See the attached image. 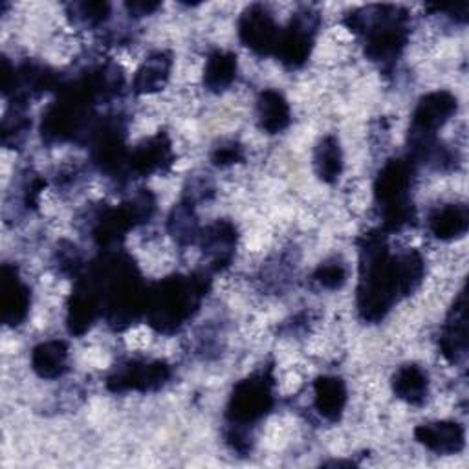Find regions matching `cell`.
Wrapping results in <instances>:
<instances>
[{
    "mask_svg": "<svg viewBox=\"0 0 469 469\" xmlns=\"http://www.w3.org/2000/svg\"><path fill=\"white\" fill-rule=\"evenodd\" d=\"M272 404L270 388L261 379H248L243 381L234 388L231 398V416L237 420H257L263 416Z\"/></svg>",
    "mask_w": 469,
    "mask_h": 469,
    "instance_id": "3",
    "label": "cell"
},
{
    "mask_svg": "<svg viewBox=\"0 0 469 469\" xmlns=\"http://www.w3.org/2000/svg\"><path fill=\"white\" fill-rule=\"evenodd\" d=\"M416 436L420 442H424L427 447L442 453H453L458 451L464 435L462 429L456 424H435V426H422L416 431Z\"/></svg>",
    "mask_w": 469,
    "mask_h": 469,
    "instance_id": "8",
    "label": "cell"
},
{
    "mask_svg": "<svg viewBox=\"0 0 469 469\" xmlns=\"http://www.w3.org/2000/svg\"><path fill=\"white\" fill-rule=\"evenodd\" d=\"M409 187V169L402 162H390L378 177L376 195L385 207L404 206Z\"/></svg>",
    "mask_w": 469,
    "mask_h": 469,
    "instance_id": "5",
    "label": "cell"
},
{
    "mask_svg": "<svg viewBox=\"0 0 469 469\" xmlns=\"http://www.w3.org/2000/svg\"><path fill=\"white\" fill-rule=\"evenodd\" d=\"M316 277L323 286L338 288L345 281V270L340 264H327L320 268Z\"/></svg>",
    "mask_w": 469,
    "mask_h": 469,
    "instance_id": "18",
    "label": "cell"
},
{
    "mask_svg": "<svg viewBox=\"0 0 469 469\" xmlns=\"http://www.w3.org/2000/svg\"><path fill=\"white\" fill-rule=\"evenodd\" d=\"M158 6H160L158 3H132V5H127V8L134 14H138V15H147V14L154 12Z\"/></svg>",
    "mask_w": 469,
    "mask_h": 469,
    "instance_id": "20",
    "label": "cell"
},
{
    "mask_svg": "<svg viewBox=\"0 0 469 469\" xmlns=\"http://www.w3.org/2000/svg\"><path fill=\"white\" fill-rule=\"evenodd\" d=\"M395 390L400 398L411 404H418L427 393V378L418 367H404L395 378Z\"/></svg>",
    "mask_w": 469,
    "mask_h": 469,
    "instance_id": "15",
    "label": "cell"
},
{
    "mask_svg": "<svg viewBox=\"0 0 469 469\" xmlns=\"http://www.w3.org/2000/svg\"><path fill=\"white\" fill-rule=\"evenodd\" d=\"M239 32L244 44L259 53L270 52L273 46H277L279 41L277 26L270 12L263 6H252L250 10H246L241 19Z\"/></svg>",
    "mask_w": 469,
    "mask_h": 469,
    "instance_id": "2",
    "label": "cell"
},
{
    "mask_svg": "<svg viewBox=\"0 0 469 469\" xmlns=\"http://www.w3.org/2000/svg\"><path fill=\"white\" fill-rule=\"evenodd\" d=\"M171 61L166 55H156L147 59V62L139 68L136 75V89L141 94H148L164 87L169 75Z\"/></svg>",
    "mask_w": 469,
    "mask_h": 469,
    "instance_id": "12",
    "label": "cell"
},
{
    "mask_svg": "<svg viewBox=\"0 0 469 469\" xmlns=\"http://www.w3.org/2000/svg\"><path fill=\"white\" fill-rule=\"evenodd\" d=\"M310 48H311V35L304 24H293L277 41V50L281 59L292 66L301 64L308 57Z\"/></svg>",
    "mask_w": 469,
    "mask_h": 469,
    "instance_id": "9",
    "label": "cell"
},
{
    "mask_svg": "<svg viewBox=\"0 0 469 469\" xmlns=\"http://www.w3.org/2000/svg\"><path fill=\"white\" fill-rule=\"evenodd\" d=\"M455 109L456 101L447 92H435L426 96L415 112L416 132H420L422 136L433 134V130H436L449 120Z\"/></svg>",
    "mask_w": 469,
    "mask_h": 469,
    "instance_id": "4",
    "label": "cell"
},
{
    "mask_svg": "<svg viewBox=\"0 0 469 469\" xmlns=\"http://www.w3.org/2000/svg\"><path fill=\"white\" fill-rule=\"evenodd\" d=\"M28 310V292L15 277V272L5 268L3 273V316L6 323L17 325Z\"/></svg>",
    "mask_w": 469,
    "mask_h": 469,
    "instance_id": "6",
    "label": "cell"
},
{
    "mask_svg": "<svg viewBox=\"0 0 469 469\" xmlns=\"http://www.w3.org/2000/svg\"><path fill=\"white\" fill-rule=\"evenodd\" d=\"M234 72H237V59H234V55L216 52L207 61L204 81L211 91H222L234 80Z\"/></svg>",
    "mask_w": 469,
    "mask_h": 469,
    "instance_id": "13",
    "label": "cell"
},
{
    "mask_svg": "<svg viewBox=\"0 0 469 469\" xmlns=\"http://www.w3.org/2000/svg\"><path fill=\"white\" fill-rule=\"evenodd\" d=\"M34 368L43 378H57L66 365V347L61 341L43 343L34 350Z\"/></svg>",
    "mask_w": 469,
    "mask_h": 469,
    "instance_id": "10",
    "label": "cell"
},
{
    "mask_svg": "<svg viewBox=\"0 0 469 469\" xmlns=\"http://www.w3.org/2000/svg\"><path fill=\"white\" fill-rule=\"evenodd\" d=\"M198 292L200 290L196 286H189L182 281L164 282L150 304V318L154 325L160 329L178 325L191 311Z\"/></svg>",
    "mask_w": 469,
    "mask_h": 469,
    "instance_id": "1",
    "label": "cell"
},
{
    "mask_svg": "<svg viewBox=\"0 0 469 469\" xmlns=\"http://www.w3.org/2000/svg\"><path fill=\"white\" fill-rule=\"evenodd\" d=\"M259 116H261L263 127L270 132L282 130L290 121V110H288L286 101L282 100L281 94L272 92V91H268L261 96Z\"/></svg>",
    "mask_w": 469,
    "mask_h": 469,
    "instance_id": "14",
    "label": "cell"
},
{
    "mask_svg": "<svg viewBox=\"0 0 469 469\" xmlns=\"http://www.w3.org/2000/svg\"><path fill=\"white\" fill-rule=\"evenodd\" d=\"M431 229L444 241L458 237L467 229V209L464 206H449L436 211L431 218Z\"/></svg>",
    "mask_w": 469,
    "mask_h": 469,
    "instance_id": "11",
    "label": "cell"
},
{
    "mask_svg": "<svg viewBox=\"0 0 469 469\" xmlns=\"http://www.w3.org/2000/svg\"><path fill=\"white\" fill-rule=\"evenodd\" d=\"M80 8H81V15L89 23H101L109 15V5L105 3H85Z\"/></svg>",
    "mask_w": 469,
    "mask_h": 469,
    "instance_id": "19",
    "label": "cell"
},
{
    "mask_svg": "<svg viewBox=\"0 0 469 469\" xmlns=\"http://www.w3.org/2000/svg\"><path fill=\"white\" fill-rule=\"evenodd\" d=\"M168 147L166 145H162V141H152V143H148L147 147H143V148H139L138 152H136V156H134V168L138 169V171H141V173H150V171H154L156 168H158L160 164H164L162 160L166 158V154H168Z\"/></svg>",
    "mask_w": 469,
    "mask_h": 469,
    "instance_id": "17",
    "label": "cell"
},
{
    "mask_svg": "<svg viewBox=\"0 0 469 469\" xmlns=\"http://www.w3.org/2000/svg\"><path fill=\"white\" fill-rule=\"evenodd\" d=\"M316 166H318V173L321 175L323 180H336L340 171H341V152H340V145L334 138H327L320 148H318V156H316Z\"/></svg>",
    "mask_w": 469,
    "mask_h": 469,
    "instance_id": "16",
    "label": "cell"
},
{
    "mask_svg": "<svg viewBox=\"0 0 469 469\" xmlns=\"http://www.w3.org/2000/svg\"><path fill=\"white\" fill-rule=\"evenodd\" d=\"M347 402V390L338 378H320L316 381V406L325 418L336 420Z\"/></svg>",
    "mask_w": 469,
    "mask_h": 469,
    "instance_id": "7",
    "label": "cell"
}]
</instances>
